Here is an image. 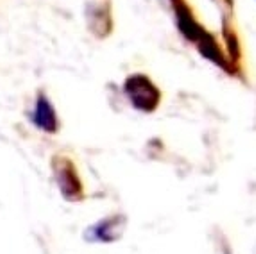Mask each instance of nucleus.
Listing matches in <instances>:
<instances>
[{
    "mask_svg": "<svg viewBox=\"0 0 256 254\" xmlns=\"http://www.w3.org/2000/svg\"><path fill=\"white\" fill-rule=\"evenodd\" d=\"M122 94L132 110L144 114L156 113L163 100V92L160 86L144 72H134L126 77Z\"/></svg>",
    "mask_w": 256,
    "mask_h": 254,
    "instance_id": "1",
    "label": "nucleus"
},
{
    "mask_svg": "<svg viewBox=\"0 0 256 254\" xmlns=\"http://www.w3.org/2000/svg\"><path fill=\"white\" fill-rule=\"evenodd\" d=\"M30 120L36 126V129L47 132V134H56V132L60 131L61 122L58 118V111H56L54 104L48 100V97L43 92L38 94L34 111L30 114Z\"/></svg>",
    "mask_w": 256,
    "mask_h": 254,
    "instance_id": "5",
    "label": "nucleus"
},
{
    "mask_svg": "<svg viewBox=\"0 0 256 254\" xmlns=\"http://www.w3.org/2000/svg\"><path fill=\"white\" fill-rule=\"evenodd\" d=\"M126 228H128V216L122 213H113L100 220H97L94 226L84 231V240L90 244H116L124 236Z\"/></svg>",
    "mask_w": 256,
    "mask_h": 254,
    "instance_id": "3",
    "label": "nucleus"
},
{
    "mask_svg": "<svg viewBox=\"0 0 256 254\" xmlns=\"http://www.w3.org/2000/svg\"><path fill=\"white\" fill-rule=\"evenodd\" d=\"M52 170H54V179L56 184H58V190L63 195L64 200H68V202H81V200H84V184H82V179L79 176V170H77L72 158L64 156V154H58L52 160Z\"/></svg>",
    "mask_w": 256,
    "mask_h": 254,
    "instance_id": "2",
    "label": "nucleus"
},
{
    "mask_svg": "<svg viewBox=\"0 0 256 254\" xmlns=\"http://www.w3.org/2000/svg\"><path fill=\"white\" fill-rule=\"evenodd\" d=\"M86 22L90 32L97 40L110 38L115 29L111 0H92L86 8Z\"/></svg>",
    "mask_w": 256,
    "mask_h": 254,
    "instance_id": "4",
    "label": "nucleus"
}]
</instances>
